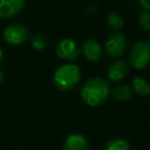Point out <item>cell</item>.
<instances>
[{
  "mask_svg": "<svg viewBox=\"0 0 150 150\" xmlns=\"http://www.w3.org/2000/svg\"><path fill=\"white\" fill-rule=\"evenodd\" d=\"M103 150H130V145L127 139L116 137L107 142Z\"/></svg>",
  "mask_w": 150,
  "mask_h": 150,
  "instance_id": "15",
  "label": "cell"
},
{
  "mask_svg": "<svg viewBox=\"0 0 150 150\" xmlns=\"http://www.w3.org/2000/svg\"><path fill=\"white\" fill-rule=\"evenodd\" d=\"M25 6L26 0H0V18H14L23 11Z\"/></svg>",
  "mask_w": 150,
  "mask_h": 150,
  "instance_id": "9",
  "label": "cell"
},
{
  "mask_svg": "<svg viewBox=\"0 0 150 150\" xmlns=\"http://www.w3.org/2000/svg\"><path fill=\"white\" fill-rule=\"evenodd\" d=\"M81 53V48L79 47V45L68 38H64L62 40H60L55 47V54L56 56L66 62H74L79 59Z\"/></svg>",
  "mask_w": 150,
  "mask_h": 150,
  "instance_id": "6",
  "label": "cell"
},
{
  "mask_svg": "<svg viewBox=\"0 0 150 150\" xmlns=\"http://www.w3.org/2000/svg\"><path fill=\"white\" fill-rule=\"evenodd\" d=\"M81 80V70L79 66L73 62H67L57 67L53 74L54 86L62 91L75 88Z\"/></svg>",
  "mask_w": 150,
  "mask_h": 150,
  "instance_id": "2",
  "label": "cell"
},
{
  "mask_svg": "<svg viewBox=\"0 0 150 150\" xmlns=\"http://www.w3.org/2000/svg\"><path fill=\"white\" fill-rule=\"evenodd\" d=\"M81 53L83 57L89 62H96L102 57L103 47L101 43L94 39H87L82 42Z\"/></svg>",
  "mask_w": 150,
  "mask_h": 150,
  "instance_id": "8",
  "label": "cell"
},
{
  "mask_svg": "<svg viewBox=\"0 0 150 150\" xmlns=\"http://www.w3.org/2000/svg\"><path fill=\"white\" fill-rule=\"evenodd\" d=\"M148 43H149V46H150V35H149V38H148V41H146Z\"/></svg>",
  "mask_w": 150,
  "mask_h": 150,
  "instance_id": "20",
  "label": "cell"
},
{
  "mask_svg": "<svg viewBox=\"0 0 150 150\" xmlns=\"http://www.w3.org/2000/svg\"><path fill=\"white\" fill-rule=\"evenodd\" d=\"M128 47V40L125 35H123L120 32L112 33L108 36V39L104 42V52L105 54L111 59H121L124 53L127 52Z\"/></svg>",
  "mask_w": 150,
  "mask_h": 150,
  "instance_id": "5",
  "label": "cell"
},
{
  "mask_svg": "<svg viewBox=\"0 0 150 150\" xmlns=\"http://www.w3.org/2000/svg\"><path fill=\"white\" fill-rule=\"evenodd\" d=\"M81 100L88 107H98L110 95L108 81L103 77L93 76L88 79L81 88Z\"/></svg>",
  "mask_w": 150,
  "mask_h": 150,
  "instance_id": "1",
  "label": "cell"
},
{
  "mask_svg": "<svg viewBox=\"0 0 150 150\" xmlns=\"http://www.w3.org/2000/svg\"><path fill=\"white\" fill-rule=\"evenodd\" d=\"M2 57H4V52H2V49L0 48V63L2 62Z\"/></svg>",
  "mask_w": 150,
  "mask_h": 150,
  "instance_id": "19",
  "label": "cell"
},
{
  "mask_svg": "<svg viewBox=\"0 0 150 150\" xmlns=\"http://www.w3.org/2000/svg\"><path fill=\"white\" fill-rule=\"evenodd\" d=\"M88 138L80 132L70 134L63 142V150H87Z\"/></svg>",
  "mask_w": 150,
  "mask_h": 150,
  "instance_id": "10",
  "label": "cell"
},
{
  "mask_svg": "<svg viewBox=\"0 0 150 150\" xmlns=\"http://www.w3.org/2000/svg\"><path fill=\"white\" fill-rule=\"evenodd\" d=\"M110 95L112 96L114 100H116L118 102L128 101L132 95L131 86H129L127 83H118L110 90Z\"/></svg>",
  "mask_w": 150,
  "mask_h": 150,
  "instance_id": "11",
  "label": "cell"
},
{
  "mask_svg": "<svg viewBox=\"0 0 150 150\" xmlns=\"http://www.w3.org/2000/svg\"><path fill=\"white\" fill-rule=\"evenodd\" d=\"M29 43L35 50H45L48 47V39L41 33H35L29 36Z\"/></svg>",
  "mask_w": 150,
  "mask_h": 150,
  "instance_id": "14",
  "label": "cell"
},
{
  "mask_svg": "<svg viewBox=\"0 0 150 150\" xmlns=\"http://www.w3.org/2000/svg\"><path fill=\"white\" fill-rule=\"evenodd\" d=\"M138 5L142 7V9H148L150 11V0H137Z\"/></svg>",
  "mask_w": 150,
  "mask_h": 150,
  "instance_id": "17",
  "label": "cell"
},
{
  "mask_svg": "<svg viewBox=\"0 0 150 150\" xmlns=\"http://www.w3.org/2000/svg\"><path fill=\"white\" fill-rule=\"evenodd\" d=\"M129 73V64L122 59H114L107 68V77L112 83L123 81Z\"/></svg>",
  "mask_w": 150,
  "mask_h": 150,
  "instance_id": "7",
  "label": "cell"
},
{
  "mask_svg": "<svg viewBox=\"0 0 150 150\" xmlns=\"http://www.w3.org/2000/svg\"><path fill=\"white\" fill-rule=\"evenodd\" d=\"M138 23L144 30L150 32V11L142 9L138 14Z\"/></svg>",
  "mask_w": 150,
  "mask_h": 150,
  "instance_id": "16",
  "label": "cell"
},
{
  "mask_svg": "<svg viewBox=\"0 0 150 150\" xmlns=\"http://www.w3.org/2000/svg\"><path fill=\"white\" fill-rule=\"evenodd\" d=\"M105 22H107V26L114 32H121L123 26H124V20L123 18L117 13V12H110L108 13L107 18H105Z\"/></svg>",
  "mask_w": 150,
  "mask_h": 150,
  "instance_id": "13",
  "label": "cell"
},
{
  "mask_svg": "<svg viewBox=\"0 0 150 150\" xmlns=\"http://www.w3.org/2000/svg\"><path fill=\"white\" fill-rule=\"evenodd\" d=\"M4 80H5V73H4L2 70H0V83H1Z\"/></svg>",
  "mask_w": 150,
  "mask_h": 150,
  "instance_id": "18",
  "label": "cell"
},
{
  "mask_svg": "<svg viewBox=\"0 0 150 150\" xmlns=\"http://www.w3.org/2000/svg\"><path fill=\"white\" fill-rule=\"evenodd\" d=\"M131 89H132L134 93H136L139 96H148V95H150V84L142 76H136V77L132 79Z\"/></svg>",
  "mask_w": 150,
  "mask_h": 150,
  "instance_id": "12",
  "label": "cell"
},
{
  "mask_svg": "<svg viewBox=\"0 0 150 150\" xmlns=\"http://www.w3.org/2000/svg\"><path fill=\"white\" fill-rule=\"evenodd\" d=\"M150 63V46L146 41H136L129 49V64L136 69H145Z\"/></svg>",
  "mask_w": 150,
  "mask_h": 150,
  "instance_id": "3",
  "label": "cell"
},
{
  "mask_svg": "<svg viewBox=\"0 0 150 150\" xmlns=\"http://www.w3.org/2000/svg\"><path fill=\"white\" fill-rule=\"evenodd\" d=\"M29 36L30 33L28 27L22 23H11L5 28L2 33L4 41L13 47L23 45L26 41L29 40Z\"/></svg>",
  "mask_w": 150,
  "mask_h": 150,
  "instance_id": "4",
  "label": "cell"
}]
</instances>
